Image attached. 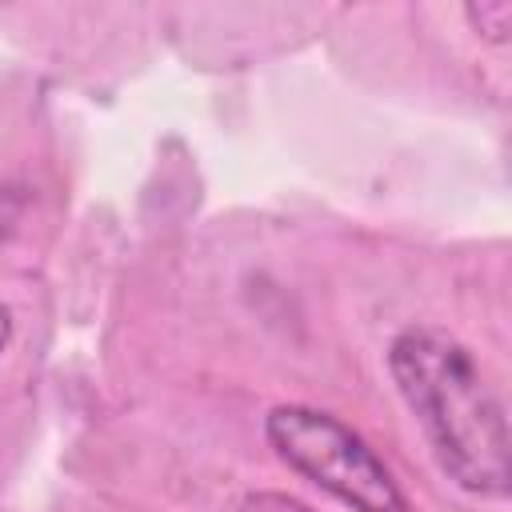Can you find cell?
<instances>
[{"mask_svg":"<svg viewBox=\"0 0 512 512\" xmlns=\"http://www.w3.org/2000/svg\"><path fill=\"white\" fill-rule=\"evenodd\" d=\"M468 16L480 24V32L488 36V40H504V32H508V24H512V4L508 0H492V4H472L468 8Z\"/></svg>","mask_w":512,"mask_h":512,"instance_id":"3","label":"cell"},{"mask_svg":"<svg viewBox=\"0 0 512 512\" xmlns=\"http://www.w3.org/2000/svg\"><path fill=\"white\" fill-rule=\"evenodd\" d=\"M388 372L420 420L440 468L472 496H508V420L476 356L444 328H404Z\"/></svg>","mask_w":512,"mask_h":512,"instance_id":"1","label":"cell"},{"mask_svg":"<svg viewBox=\"0 0 512 512\" xmlns=\"http://www.w3.org/2000/svg\"><path fill=\"white\" fill-rule=\"evenodd\" d=\"M240 512H312V508L284 492H252V496H244Z\"/></svg>","mask_w":512,"mask_h":512,"instance_id":"4","label":"cell"},{"mask_svg":"<svg viewBox=\"0 0 512 512\" xmlns=\"http://www.w3.org/2000/svg\"><path fill=\"white\" fill-rule=\"evenodd\" d=\"M264 436L292 472H300L352 512H412L388 464L344 420L308 404H280L268 412Z\"/></svg>","mask_w":512,"mask_h":512,"instance_id":"2","label":"cell"},{"mask_svg":"<svg viewBox=\"0 0 512 512\" xmlns=\"http://www.w3.org/2000/svg\"><path fill=\"white\" fill-rule=\"evenodd\" d=\"M8 340H12V312L0 304V352L8 348Z\"/></svg>","mask_w":512,"mask_h":512,"instance_id":"5","label":"cell"}]
</instances>
